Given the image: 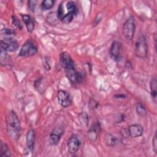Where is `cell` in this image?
I'll use <instances>...</instances> for the list:
<instances>
[{
  "label": "cell",
  "instance_id": "cell-1",
  "mask_svg": "<svg viewBox=\"0 0 157 157\" xmlns=\"http://www.w3.org/2000/svg\"><path fill=\"white\" fill-rule=\"evenodd\" d=\"M6 129L9 136L17 140L21 134V124L20 120L13 110L9 112L6 118Z\"/></svg>",
  "mask_w": 157,
  "mask_h": 157
},
{
  "label": "cell",
  "instance_id": "cell-2",
  "mask_svg": "<svg viewBox=\"0 0 157 157\" xmlns=\"http://www.w3.org/2000/svg\"><path fill=\"white\" fill-rule=\"evenodd\" d=\"M136 55L140 58H145L148 52V45L145 37L140 35L135 42L134 47Z\"/></svg>",
  "mask_w": 157,
  "mask_h": 157
},
{
  "label": "cell",
  "instance_id": "cell-3",
  "mask_svg": "<svg viewBox=\"0 0 157 157\" xmlns=\"http://www.w3.org/2000/svg\"><path fill=\"white\" fill-rule=\"evenodd\" d=\"M135 30L136 25L134 18L132 16H130L123 25L122 33L126 40H131L134 37Z\"/></svg>",
  "mask_w": 157,
  "mask_h": 157
},
{
  "label": "cell",
  "instance_id": "cell-4",
  "mask_svg": "<svg viewBox=\"0 0 157 157\" xmlns=\"http://www.w3.org/2000/svg\"><path fill=\"white\" fill-rule=\"evenodd\" d=\"M66 9L67 10V12L64 14L63 18L61 19V21L64 23H69L72 21L74 16H75L78 13V9L75 4V3L72 1H69L66 4Z\"/></svg>",
  "mask_w": 157,
  "mask_h": 157
},
{
  "label": "cell",
  "instance_id": "cell-5",
  "mask_svg": "<svg viewBox=\"0 0 157 157\" xmlns=\"http://www.w3.org/2000/svg\"><path fill=\"white\" fill-rule=\"evenodd\" d=\"M37 52V48L34 44L31 41L26 42L21 47L19 52L20 56H31Z\"/></svg>",
  "mask_w": 157,
  "mask_h": 157
},
{
  "label": "cell",
  "instance_id": "cell-6",
  "mask_svg": "<svg viewBox=\"0 0 157 157\" xmlns=\"http://www.w3.org/2000/svg\"><path fill=\"white\" fill-rule=\"evenodd\" d=\"M57 98L59 104L63 107H69L72 102L71 95L64 90H59L57 93Z\"/></svg>",
  "mask_w": 157,
  "mask_h": 157
},
{
  "label": "cell",
  "instance_id": "cell-7",
  "mask_svg": "<svg viewBox=\"0 0 157 157\" xmlns=\"http://www.w3.org/2000/svg\"><path fill=\"white\" fill-rule=\"evenodd\" d=\"M122 45L118 41H113L110 47V57L115 61H118L121 58Z\"/></svg>",
  "mask_w": 157,
  "mask_h": 157
},
{
  "label": "cell",
  "instance_id": "cell-8",
  "mask_svg": "<svg viewBox=\"0 0 157 157\" xmlns=\"http://www.w3.org/2000/svg\"><path fill=\"white\" fill-rule=\"evenodd\" d=\"M18 47L17 41L12 38H7L1 40V49L6 52H13Z\"/></svg>",
  "mask_w": 157,
  "mask_h": 157
},
{
  "label": "cell",
  "instance_id": "cell-9",
  "mask_svg": "<svg viewBox=\"0 0 157 157\" xmlns=\"http://www.w3.org/2000/svg\"><path fill=\"white\" fill-rule=\"evenodd\" d=\"M59 63L65 70L75 67L72 58L69 54L66 52L61 53L59 55Z\"/></svg>",
  "mask_w": 157,
  "mask_h": 157
},
{
  "label": "cell",
  "instance_id": "cell-10",
  "mask_svg": "<svg viewBox=\"0 0 157 157\" xmlns=\"http://www.w3.org/2000/svg\"><path fill=\"white\" fill-rule=\"evenodd\" d=\"M65 71L67 78L72 83H80L82 81V75L75 69V67L66 69Z\"/></svg>",
  "mask_w": 157,
  "mask_h": 157
},
{
  "label": "cell",
  "instance_id": "cell-11",
  "mask_svg": "<svg viewBox=\"0 0 157 157\" xmlns=\"http://www.w3.org/2000/svg\"><path fill=\"white\" fill-rule=\"evenodd\" d=\"M80 146V141L78 138L75 136L72 135L69 137L67 140V150L70 153H76Z\"/></svg>",
  "mask_w": 157,
  "mask_h": 157
},
{
  "label": "cell",
  "instance_id": "cell-12",
  "mask_svg": "<svg viewBox=\"0 0 157 157\" xmlns=\"http://www.w3.org/2000/svg\"><path fill=\"white\" fill-rule=\"evenodd\" d=\"M128 130L129 136L132 138H136L142 135L144 132V128L140 124H133L128 127Z\"/></svg>",
  "mask_w": 157,
  "mask_h": 157
},
{
  "label": "cell",
  "instance_id": "cell-13",
  "mask_svg": "<svg viewBox=\"0 0 157 157\" xmlns=\"http://www.w3.org/2000/svg\"><path fill=\"white\" fill-rule=\"evenodd\" d=\"M63 133V130L61 128H56L50 135V142L53 145H57Z\"/></svg>",
  "mask_w": 157,
  "mask_h": 157
},
{
  "label": "cell",
  "instance_id": "cell-14",
  "mask_svg": "<svg viewBox=\"0 0 157 157\" xmlns=\"http://www.w3.org/2000/svg\"><path fill=\"white\" fill-rule=\"evenodd\" d=\"M34 142H35V132L34 129H31L28 131L26 134V146L28 149L29 151H32L33 150L34 146Z\"/></svg>",
  "mask_w": 157,
  "mask_h": 157
},
{
  "label": "cell",
  "instance_id": "cell-15",
  "mask_svg": "<svg viewBox=\"0 0 157 157\" xmlns=\"http://www.w3.org/2000/svg\"><path fill=\"white\" fill-rule=\"evenodd\" d=\"M150 90L151 99L156 104L157 100V80L155 77H153L150 80Z\"/></svg>",
  "mask_w": 157,
  "mask_h": 157
},
{
  "label": "cell",
  "instance_id": "cell-16",
  "mask_svg": "<svg viewBox=\"0 0 157 157\" xmlns=\"http://www.w3.org/2000/svg\"><path fill=\"white\" fill-rule=\"evenodd\" d=\"M21 18L23 22L25 23L28 31L30 33L33 32V31L34 29V23L31 17L27 14H23L21 15Z\"/></svg>",
  "mask_w": 157,
  "mask_h": 157
},
{
  "label": "cell",
  "instance_id": "cell-17",
  "mask_svg": "<svg viewBox=\"0 0 157 157\" xmlns=\"http://www.w3.org/2000/svg\"><path fill=\"white\" fill-rule=\"evenodd\" d=\"M11 152L7 145L1 140L0 142V156L1 157H10L11 156Z\"/></svg>",
  "mask_w": 157,
  "mask_h": 157
},
{
  "label": "cell",
  "instance_id": "cell-18",
  "mask_svg": "<svg viewBox=\"0 0 157 157\" xmlns=\"http://www.w3.org/2000/svg\"><path fill=\"white\" fill-rule=\"evenodd\" d=\"M117 138L111 134L106 133L104 136V142L107 146L113 147L117 143Z\"/></svg>",
  "mask_w": 157,
  "mask_h": 157
},
{
  "label": "cell",
  "instance_id": "cell-19",
  "mask_svg": "<svg viewBox=\"0 0 157 157\" xmlns=\"http://www.w3.org/2000/svg\"><path fill=\"white\" fill-rule=\"evenodd\" d=\"M98 126L94 125L93 127L90 128L87 133L88 139L91 141H95L98 138Z\"/></svg>",
  "mask_w": 157,
  "mask_h": 157
},
{
  "label": "cell",
  "instance_id": "cell-20",
  "mask_svg": "<svg viewBox=\"0 0 157 157\" xmlns=\"http://www.w3.org/2000/svg\"><path fill=\"white\" fill-rule=\"evenodd\" d=\"M10 63V58L6 51L1 49V65H9Z\"/></svg>",
  "mask_w": 157,
  "mask_h": 157
},
{
  "label": "cell",
  "instance_id": "cell-21",
  "mask_svg": "<svg viewBox=\"0 0 157 157\" xmlns=\"http://www.w3.org/2000/svg\"><path fill=\"white\" fill-rule=\"evenodd\" d=\"M78 120L80 123V124L83 126H87L88 122H89V118L87 113L86 112H81L78 115Z\"/></svg>",
  "mask_w": 157,
  "mask_h": 157
},
{
  "label": "cell",
  "instance_id": "cell-22",
  "mask_svg": "<svg viewBox=\"0 0 157 157\" xmlns=\"http://www.w3.org/2000/svg\"><path fill=\"white\" fill-rule=\"evenodd\" d=\"M136 109L137 113L141 117L146 116L147 114V110L145 107L141 103L137 104Z\"/></svg>",
  "mask_w": 157,
  "mask_h": 157
},
{
  "label": "cell",
  "instance_id": "cell-23",
  "mask_svg": "<svg viewBox=\"0 0 157 157\" xmlns=\"http://www.w3.org/2000/svg\"><path fill=\"white\" fill-rule=\"evenodd\" d=\"M55 1L53 0L43 1L41 3V7L43 10H48L53 7Z\"/></svg>",
  "mask_w": 157,
  "mask_h": 157
},
{
  "label": "cell",
  "instance_id": "cell-24",
  "mask_svg": "<svg viewBox=\"0 0 157 157\" xmlns=\"http://www.w3.org/2000/svg\"><path fill=\"white\" fill-rule=\"evenodd\" d=\"M12 24L18 29H22V25L18 19V18L15 16H12Z\"/></svg>",
  "mask_w": 157,
  "mask_h": 157
},
{
  "label": "cell",
  "instance_id": "cell-25",
  "mask_svg": "<svg viewBox=\"0 0 157 157\" xmlns=\"http://www.w3.org/2000/svg\"><path fill=\"white\" fill-rule=\"evenodd\" d=\"M99 105V102L96 101L94 99H91L90 100V102H89V106L90 107V109H97Z\"/></svg>",
  "mask_w": 157,
  "mask_h": 157
},
{
  "label": "cell",
  "instance_id": "cell-26",
  "mask_svg": "<svg viewBox=\"0 0 157 157\" xmlns=\"http://www.w3.org/2000/svg\"><path fill=\"white\" fill-rule=\"evenodd\" d=\"M152 146L153 151L155 153H156L157 151V137H156V132H155L153 139L152 140Z\"/></svg>",
  "mask_w": 157,
  "mask_h": 157
},
{
  "label": "cell",
  "instance_id": "cell-27",
  "mask_svg": "<svg viewBox=\"0 0 157 157\" xmlns=\"http://www.w3.org/2000/svg\"><path fill=\"white\" fill-rule=\"evenodd\" d=\"M28 7L31 11L34 12L36 6V1H29L28 2Z\"/></svg>",
  "mask_w": 157,
  "mask_h": 157
},
{
  "label": "cell",
  "instance_id": "cell-28",
  "mask_svg": "<svg viewBox=\"0 0 157 157\" xmlns=\"http://www.w3.org/2000/svg\"><path fill=\"white\" fill-rule=\"evenodd\" d=\"M1 33L6 34V35H12V34H15V32L11 29H9V28H5L2 29Z\"/></svg>",
  "mask_w": 157,
  "mask_h": 157
},
{
  "label": "cell",
  "instance_id": "cell-29",
  "mask_svg": "<svg viewBox=\"0 0 157 157\" xmlns=\"http://www.w3.org/2000/svg\"><path fill=\"white\" fill-rule=\"evenodd\" d=\"M43 63H44V66L45 67L46 70L50 69V66L48 64V62L46 60V59H44V60H43Z\"/></svg>",
  "mask_w": 157,
  "mask_h": 157
},
{
  "label": "cell",
  "instance_id": "cell-30",
  "mask_svg": "<svg viewBox=\"0 0 157 157\" xmlns=\"http://www.w3.org/2000/svg\"><path fill=\"white\" fill-rule=\"evenodd\" d=\"M115 96H116V97H118V98H119V97L120 96V95H116ZM121 98H125V95H121Z\"/></svg>",
  "mask_w": 157,
  "mask_h": 157
}]
</instances>
